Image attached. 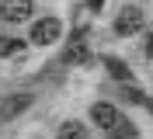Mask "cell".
Masks as SVG:
<instances>
[{
  "instance_id": "6",
  "label": "cell",
  "mask_w": 153,
  "mask_h": 139,
  "mask_svg": "<svg viewBox=\"0 0 153 139\" xmlns=\"http://www.w3.org/2000/svg\"><path fill=\"white\" fill-rule=\"evenodd\" d=\"M87 59H91L87 42H84V38H73V42H70V49H66V63H87Z\"/></svg>"
},
{
  "instance_id": "12",
  "label": "cell",
  "mask_w": 153,
  "mask_h": 139,
  "mask_svg": "<svg viewBox=\"0 0 153 139\" xmlns=\"http://www.w3.org/2000/svg\"><path fill=\"white\" fill-rule=\"evenodd\" d=\"M146 56H150V59H153V31H150V35H146Z\"/></svg>"
},
{
  "instance_id": "8",
  "label": "cell",
  "mask_w": 153,
  "mask_h": 139,
  "mask_svg": "<svg viewBox=\"0 0 153 139\" xmlns=\"http://www.w3.org/2000/svg\"><path fill=\"white\" fill-rule=\"evenodd\" d=\"M25 42L21 38H10V35H0V59H7V56H21Z\"/></svg>"
},
{
  "instance_id": "4",
  "label": "cell",
  "mask_w": 153,
  "mask_h": 139,
  "mask_svg": "<svg viewBox=\"0 0 153 139\" xmlns=\"http://www.w3.org/2000/svg\"><path fill=\"white\" fill-rule=\"evenodd\" d=\"M28 104H31V94H10V97H4V104H0V118H4V122L18 118Z\"/></svg>"
},
{
  "instance_id": "7",
  "label": "cell",
  "mask_w": 153,
  "mask_h": 139,
  "mask_svg": "<svg viewBox=\"0 0 153 139\" xmlns=\"http://www.w3.org/2000/svg\"><path fill=\"white\" fill-rule=\"evenodd\" d=\"M105 66H108V73H111L115 80H132V73H129V66H125L122 59H115V56H105Z\"/></svg>"
},
{
  "instance_id": "3",
  "label": "cell",
  "mask_w": 153,
  "mask_h": 139,
  "mask_svg": "<svg viewBox=\"0 0 153 139\" xmlns=\"http://www.w3.org/2000/svg\"><path fill=\"white\" fill-rule=\"evenodd\" d=\"M0 18L10 21V25L28 21L31 18V0H0Z\"/></svg>"
},
{
  "instance_id": "9",
  "label": "cell",
  "mask_w": 153,
  "mask_h": 139,
  "mask_svg": "<svg viewBox=\"0 0 153 139\" xmlns=\"http://www.w3.org/2000/svg\"><path fill=\"white\" fill-rule=\"evenodd\" d=\"M59 139H87V129L80 122H63L59 125Z\"/></svg>"
},
{
  "instance_id": "2",
  "label": "cell",
  "mask_w": 153,
  "mask_h": 139,
  "mask_svg": "<svg viewBox=\"0 0 153 139\" xmlns=\"http://www.w3.org/2000/svg\"><path fill=\"white\" fill-rule=\"evenodd\" d=\"M59 38V21L56 18H42L31 25V45H52Z\"/></svg>"
},
{
  "instance_id": "11",
  "label": "cell",
  "mask_w": 153,
  "mask_h": 139,
  "mask_svg": "<svg viewBox=\"0 0 153 139\" xmlns=\"http://www.w3.org/2000/svg\"><path fill=\"white\" fill-rule=\"evenodd\" d=\"M125 97H129L132 104H146V94H143V91H136V87H125Z\"/></svg>"
},
{
  "instance_id": "5",
  "label": "cell",
  "mask_w": 153,
  "mask_h": 139,
  "mask_svg": "<svg viewBox=\"0 0 153 139\" xmlns=\"http://www.w3.org/2000/svg\"><path fill=\"white\" fill-rule=\"evenodd\" d=\"M91 118H94L101 129H111L115 122H118V111H115L108 101H101V104H94V108H91Z\"/></svg>"
},
{
  "instance_id": "13",
  "label": "cell",
  "mask_w": 153,
  "mask_h": 139,
  "mask_svg": "<svg viewBox=\"0 0 153 139\" xmlns=\"http://www.w3.org/2000/svg\"><path fill=\"white\" fill-rule=\"evenodd\" d=\"M101 4H105V0H87V7H91V10H101Z\"/></svg>"
},
{
  "instance_id": "10",
  "label": "cell",
  "mask_w": 153,
  "mask_h": 139,
  "mask_svg": "<svg viewBox=\"0 0 153 139\" xmlns=\"http://www.w3.org/2000/svg\"><path fill=\"white\" fill-rule=\"evenodd\" d=\"M132 136H136V125H132V122L118 118V122L111 125V139H132Z\"/></svg>"
},
{
  "instance_id": "1",
  "label": "cell",
  "mask_w": 153,
  "mask_h": 139,
  "mask_svg": "<svg viewBox=\"0 0 153 139\" xmlns=\"http://www.w3.org/2000/svg\"><path fill=\"white\" fill-rule=\"evenodd\" d=\"M143 25H146V18H143V10H139V7H122V10H118V18H115V31H118L122 38L143 31Z\"/></svg>"
}]
</instances>
